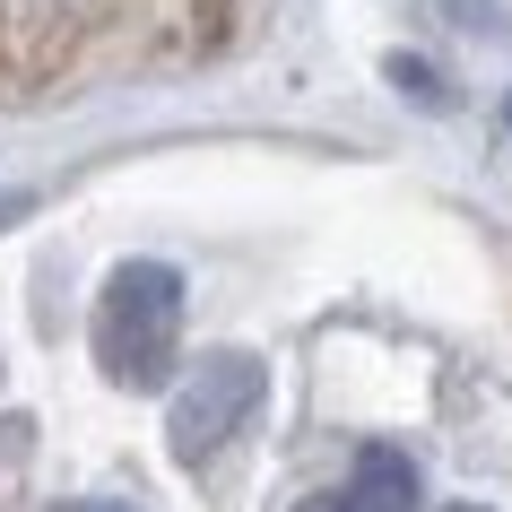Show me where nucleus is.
<instances>
[{
    "instance_id": "obj_1",
    "label": "nucleus",
    "mask_w": 512,
    "mask_h": 512,
    "mask_svg": "<svg viewBox=\"0 0 512 512\" xmlns=\"http://www.w3.org/2000/svg\"><path fill=\"white\" fill-rule=\"evenodd\" d=\"M96 365L122 391H157L174 374V339H183V270L165 261H122L96 296Z\"/></svg>"
},
{
    "instance_id": "obj_2",
    "label": "nucleus",
    "mask_w": 512,
    "mask_h": 512,
    "mask_svg": "<svg viewBox=\"0 0 512 512\" xmlns=\"http://www.w3.org/2000/svg\"><path fill=\"white\" fill-rule=\"evenodd\" d=\"M261 391H270V374H261V356L243 348H217L200 356L183 382H174V408H165V434H174V460L183 469H200V460L226 443V434L261 408Z\"/></svg>"
},
{
    "instance_id": "obj_3",
    "label": "nucleus",
    "mask_w": 512,
    "mask_h": 512,
    "mask_svg": "<svg viewBox=\"0 0 512 512\" xmlns=\"http://www.w3.org/2000/svg\"><path fill=\"white\" fill-rule=\"evenodd\" d=\"M348 504L356 512H417V469H408V452L365 443L356 452V478H348Z\"/></svg>"
},
{
    "instance_id": "obj_4",
    "label": "nucleus",
    "mask_w": 512,
    "mask_h": 512,
    "mask_svg": "<svg viewBox=\"0 0 512 512\" xmlns=\"http://www.w3.org/2000/svg\"><path fill=\"white\" fill-rule=\"evenodd\" d=\"M382 79L400 87L408 105H426V113H452V105H460V96H452V79H443L434 61H417V53H391V61H382Z\"/></svg>"
},
{
    "instance_id": "obj_5",
    "label": "nucleus",
    "mask_w": 512,
    "mask_h": 512,
    "mask_svg": "<svg viewBox=\"0 0 512 512\" xmlns=\"http://www.w3.org/2000/svg\"><path fill=\"white\" fill-rule=\"evenodd\" d=\"M27 209H35L27 191H0V235H9V226H18V217H27Z\"/></svg>"
},
{
    "instance_id": "obj_6",
    "label": "nucleus",
    "mask_w": 512,
    "mask_h": 512,
    "mask_svg": "<svg viewBox=\"0 0 512 512\" xmlns=\"http://www.w3.org/2000/svg\"><path fill=\"white\" fill-rule=\"evenodd\" d=\"M296 512H356V504H348V495H304Z\"/></svg>"
},
{
    "instance_id": "obj_7",
    "label": "nucleus",
    "mask_w": 512,
    "mask_h": 512,
    "mask_svg": "<svg viewBox=\"0 0 512 512\" xmlns=\"http://www.w3.org/2000/svg\"><path fill=\"white\" fill-rule=\"evenodd\" d=\"M61 512H131V504H105V495H96V504H61Z\"/></svg>"
},
{
    "instance_id": "obj_8",
    "label": "nucleus",
    "mask_w": 512,
    "mask_h": 512,
    "mask_svg": "<svg viewBox=\"0 0 512 512\" xmlns=\"http://www.w3.org/2000/svg\"><path fill=\"white\" fill-rule=\"evenodd\" d=\"M443 512H478V504H443Z\"/></svg>"
},
{
    "instance_id": "obj_9",
    "label": "nucleus",
    "mask_w": 512,
    "mask_h": 512,
    "mask_svg": "<svg viewBox=\"0 0 512 512\" xmlns=\"http://www.w3.org/2000/svg\"><path fill=\"white\" fill-rule=\"evenodd\" d=\"M504 122H512V105H504Z\"/></svg>"
}]
</instances>
